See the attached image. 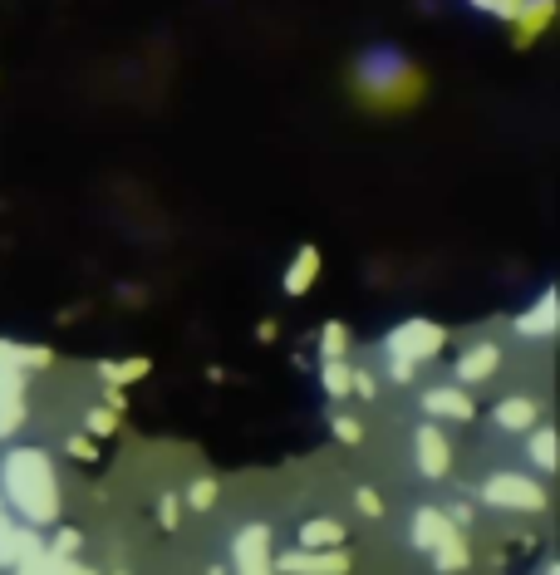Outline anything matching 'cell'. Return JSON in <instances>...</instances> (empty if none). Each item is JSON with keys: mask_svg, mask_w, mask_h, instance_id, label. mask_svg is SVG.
Instances as JSON below:
<instances>
[{"mask_svg": "<svg viewBox=\"0 0 560 575\" xmlns=\"http://www.w3.org/2000/svg\"><path fill=\"white\" fill-rule=\"evenodd\" d=\"M0 497L20 521L50 526L59 517V482L50 458L40 448H10L0 458Z\"/></svg>", "mask_w": 560, "mask_h": 575, "instance_id": "cell-1", "label": "cell"}, {"mask_svg": "<svg viewBox=\"0 0 560 575\" xmlns=\"http://www.w3.org/2000/svg\"><path fill=\"white\" fill-rule=\"evenodd\" d=\"M482 502L497 512H546V487L526 472H492L482 482Z\"/></svg>", "mask_w": 560, "mask_h": 575, "instance_id": "cell-2", "label": "cell"}, {"mask_svg": "<svg viewBox=\"0 0 560 575\" xmlns=\"http://www.w3.org/2000/svg\"><path fill=\"white\" fill-rule=\"evenodd\" d=\"M443 345H448V335H443V325H433V320H403V325H393L389 335H384V349L413 359V364L433 359Z\"/></svg>", "mask_w": 560, "mask_h": 575, "instance_id": "cell-3", "label": "cell"}, {"mask_svg": "<svg viewBox=\"0 0 560 575\" xmlns=\"http://www.w3.org/2000/svg\"><path fill=\"white\" fill-rule=\"evenodd\" d=\"M413 462H418L423 477H448L452 448L438 423H418V428H413Z\"/></svg>", "mask_w": 560, "mask_h": 575, "instance_id": "cell-4", "label": "cell"}, {"mask_svg": "<svg viewBox=\"0 0 560 575\" xmlns=\"http://www.w3.org/2000/svg\"><path fill=\"white\" fill-rule=\"evenodd\" d=\"M231 566L236 571H266L271 566V531L261 521H251L231 536Z\"/></svg>", "mask_w": 560, "mask_h": 575, "instance_id": "cell-5", "label": "cell"}, {"mask_svg": "<svg viewBox=\"0 0 560 575\" xmlns=\"http://www.w3.org/2000/svg\"><path fill=\"white\" fill-rule=\"evenodd\" d=\"M25 423V369L0 364V438H10Z\"/></svg>", "mask_w": 560, "mask_h": 575, "instance_id": "cell-6", "label": "cell"}, {"mask_svg": "<svg viewBox=\"0 0 560 575\" xmlns=\"http://www.w3.org/2000/svg\"><path fill=\"white\" fill-rule=\"evenodd\" d=\"M452 531H457V521H452L443 507H418L413 521H408V541H413L418 551H438Z\"/></svg>", "mask_w": 560, "mask_h": 575, "instance_id": "cell-7", "label": "cell"}, {"mask_svg": "<svg viewBox=\"0 0 560 575\" xmlns=\"http://www.w3.org/2000/svg\"><path fill=\"white\" fill-rule=\"evenodd\" d=\"M423 408H428L433 418H448V423H472V418H477V408H472V399H467L462 384L428 389V394H423Z\"/></svg>", "mask_w": 560, "mask_h": 575, "instance_id": "cell-8", "label": "cell"}, {"mask_svg": "<svg viewBox=\"0 0 560 575\" xmlns=\"http://www.w3.org/2000/svg\"><path fill=\"white\" fill-rule=\"evenodd\" d=\"M516 335L521 340H551L556 335V290H541V300L526 315H516Z\"/></svg>", "mask_w": 560, "mask_h": 575, "instance_id": "cell-9", "label": "cell"}, {"mask_svg": "<svg viewBox=\"0 0 560 575\" xmlns=\"http://www.w3.org/2000/svg\"><path fill=\"white\" fill-rule=\"evenodd\" d=\"M280 571H349V556L339 551V546H325V551H285L280 561H271Z\"/></svg>", "mask_w": 560, "mask_h": 575, "instance_id": "cell-10", "label": "cell"}, {"mask_svg": "<svg viewBox=\"0 0 560 575\" xmlns=\"http://www.w3.org/2000/svg\"><path fill=\"white\" fill-rule=\"evenodd\" d=\"M497 364H502V349L482 340V345H472L462 359H457V384H482V379L497 374Z\"/></svg>", "mask_w": 560, "mask_h": 575, "instance_id": "cell-11", "label": "cell"}, {"mask_svg": "<svg viewBox=\"0 0 560 575\" xmlns=\"http://www.w3.org/2000/svg\"><path fill=\"white\" fill-rule=\"evenodd\" d=\"M536 418H541V408H536V399H526V394H516V399H502L497 408H492V423H497L502 433H526Z\"/></svg>", "mask_w": 560, "mask_h": 575, "instance_id": "cell-12", "label": "cell"}, {"mask_svg": "<svg viewBox=\"0 0 560 575\" xmlns=\"http://www.w3.org/2000/svg\"><path fill=\"white\" fill-rule=\"evenodd\" d=\"M526 458L536 472H556V433H551V423H531L526 428Z\"/></svg>", "mask_w": 560, "mask_h": 575, "instance_id": "cell-13", "label": "cell"}, {"mask_svg": "<svg viewBox=\"0 0 560 575\" xmlns=\"http://www.w3.org/2000/svg\"><path fill=\"white\" fill-rule=\"evenodd\" d=\"M403 59L393 55V50H374V55H364V84L369 89H389L393 79H403Z\"/></svg>", "mask_w": 560, "mask_h": 575, "instance_id": "cell-14", "label": "cell"}, {"mask_svg": "<svg viewBox=\"0 0 560 575\" xmlns=\"http://www.w3.org/2000/svg\"><path fill=\"white\" fill-rule=\"evenodd\" d=\"M300 546L305 551H325V546H344V526L330 517H310L300 526Z\"/></svg>", "mask_w": 560, "mask_h": 575, "instance_id": "cell-15", "label": "cell"}, {"mask_svg": "<svg viewBox=\"0 0 560 575\" xmlns=\"http://www.w3.org/2000/svg\"><path fill=\"white\" fill-rule=\"evenodd\" d=\"M315 271H320V251H315V246H300L295 266L285 271V295H305L310 281H315Z\"/></svg>", "mask_w": 560, "mask_h": 575, "instance_id": "cell-16", "label": "cell"}, {"mask_svg": "<svg viewBox=\"0 0 560 575\" xmlns=\"http://www.w3.org/2000/svg\"><path fill=\"white\" fill-rule=\"evenodd\" d=\"M55 354L50 349H30V345H10V340H0V364H15V369H40V364H50Z\"/></svg>", "mask_w": 560, "mask_h": 575, "instance_id": "cell-17", "label": "cell"}, {"mask_svg": "<svg viewBox=\"0 0 560 575\" xmlns=\"http://www.w3.org/2000/svg\"><path fill=\"white\" fill-rule=\"evenodd\" d=\"M349 374H354V369H349L339 354L320 364V384H325V394H330V399H344V394H349Z\"/></svg>", "mask_w": 560, "mask_h": 575, "instance_id": "cell-18", "label": "cell"}, {"mask_svg": "<svg viewBox=\"0 0 560 575\" xmlns=\"http://www.w3.org/2000/svg\"><path fill=\"white\" fill-rule=\"evenodd\" d=\"M433 566H438V571H462V566H467V541H462V531H452L448 541L433 551Z\"/></svg>", "mask_w": 560, "mask_h": 575, "instance_id": "cell-19", "label": "cell"}, {"mask_svg": "<svg viewBox=\"0 0 560 575\" xmlns=\"http://www.w3.org/2000/svg\"><path fill=\"white\" fill-rule=\"evenodd\" d=\"M99 374L109 384H128V379H143L148 374V359H128V364H99Z\"/></svg>", "mask_w": 560, "mask_h": 575, "instance_id": "cell-20", "label": "cell"}, {"mask_svg": "<svg viewBox=\"0 0 560 575\" xmlns=\"http://www.w3.org/2000/svg\"><path fill=\"white\" fill-rule=\"evenodd\" d=\"M344 349H349V335H344L339 320H330V325L320 330V359H335V354H344Z\"/></svg>", "mask_w": 560, "mask_h": 575, "instance_id": "cell-21", "label": "cell"}, {"mask_svg": "<svg viewBox=\"0 0 560 575\" xmlns=\"http://www.w3.org/2000/svg\"><path fill=\"white\" fill-rule=\"evenodd\" d=\"M187 507H197V512L217 507V482H212V477H197V482L187 487Z\"/></svg>", "mask_w": 560, "mask_h": 575, "instance_id": "cell-22", "label": "cell"}, {"mask_svg": "<svg viewBox=\"0 0 560 575\" xmlns=\"http://www.w3.org/2000/svg\"><path fill=\"white\" fill-rule=\"evenodd\" d=\"M84 428H89L94 438H109L113 428H118V418H113V408H89V413H84Z\"/></svg>", "mask_w": 560, "mask_h": 575, "instance_id": "cell-23", "label": "cell"}, {"mask_svg": "<svg viewBox=\"0 0 560 575\" xmlns=\"http://www.w3.org/2000/svg\"><path fill=\"white\" fill-rule=\"evenodd\" d=\"M79 546H84V536L64 526V531H55V541H50V556H55V561H64V556H74Z\"/></svg>", "mask_w": 560, "mask_h": 575, "instance_id": "cell-24", "label": "cell"}, {"mask_svg": "<svg viewBox=\"0 0 560 575\" xmlns=\"http://www.w3.org/2000/svg\"><path fill=\"white\" fill-rule=\"evenodd\" d=\"M354 507H359L364 517H384V502H379L374 487H359V492H354Z\"/></svg>", "mask_w": 560, "mask_h": 575, "instance_id": "cell-25", "label": "cell"}, {"mask_svg": "<svg viewBox=\"0 0 560 575\" xmlns=\"http://www.w3.org/2000/svg\"><path fill=\"white\" fill-rule=\"evenodd\" d=\"M384 354H389V349H384ZM413 369H418L413 359H403V354H389V379H393V384H413Z\"/></svg>", "mask_w": 560, "mask_h": 575, "instance_id": "cell-26", "label": "cell"}, {"mask_svg": "<svg viewBox=\"0 0 560 575\" xmlns=\"http://www.w3.org/2000/svg\"><path fill=\"white\" fill-rule=\"evenodd\" d=\"M335 438H339V443H359V438H364V428H359V418H349V413H339V418H335Z\"/></svg>", "mask_w": 560, "mask_h": 575, "instance_id": "cell-27", "label": "cell"}, {"mask_svg": "<svg viewBox=\"0 0 560 575\" xmlns=\"http://www.w3.org/2000/svg\"><path fill=\"white\" fill-rule=\"evenodd\" d=\"M477 10H492V15H506V20H516V10L526 5V0H472Z\"/></svg>", "mask_w": 560, "mask_h": 575, "instance_id": "cell-28", "label": "cell"}, {"mask_svg": "<svg viewBox=\"0 0 560 575\" xmlns=\"http://www.w3.org/2000/svg\"><path fill=\"white\" fill-rule=\"evenodd\" d=\"M69 453H74L79 462H94V443H89L84 433H74V438H69Z\"/></svg>", "mask_w": 560, "mask_h": 575, "instance_id": "cell-29", "label": "cell"}, {"mask_svg": "<svg viewBox=\"0 0 560 575\" xmlns=\"http://www.w3.org/2000/svg\"><path fill=\"white\" fill-rule=\"evenodd\" d=\"M158 521H163L168 531H172V526H177V497H172V492H168V497H163V507H158Z\"/></svg>", "mask_w": 560, "mask_h": 575, "instance_id": "cell-30", "label": "cell"}]
</instances>
